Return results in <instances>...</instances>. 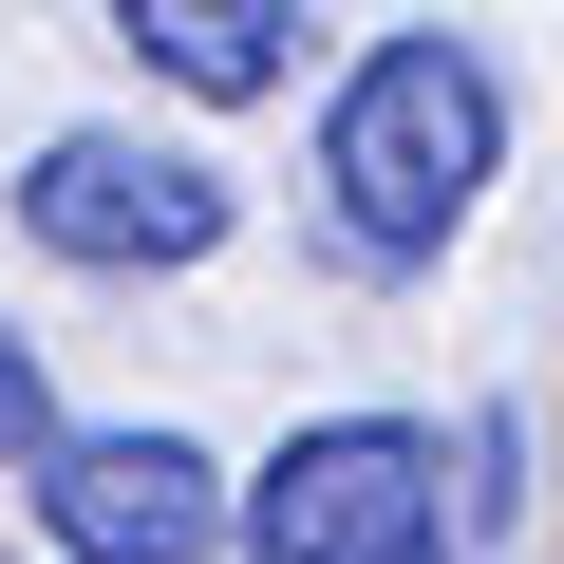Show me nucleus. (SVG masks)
Segmentation results:
<instances>
[{"label": "nucleus", "mask_w": 564, "mask_h": 564, "mask_svg": "<svg viewBox=\"0 0 564 564\" xmlns=\"http://www.w3.org/2000/svg\"><path fill=\"white\" fill-rule=\"evenodd\" d=\"M508 170V76L470 39H377L321 113V226L358 263H452V226Z\"/></svg>", "instance_id": "obj_1"}, {"label": "nucleus", "mask_w": 564, "mask_h": 564, "mask_svg": "<svg viewBox=\"0 0 564 564\" xmlns=\"http://www.w3.org/2000/svg\"><path fill=\"white\" fill-rule=\"evenodd\" d=\"M245 545L263 564H452V452L414 414H321L245 489Z\"/></svg>", "instance_id": "obj_2"}, {"label": "nucleus", "mask_w": 564, "mask_h": 564, "mask_svg": "<svg viewBox=\"0 0 564 564\" xmlns=\"http://www.w3.org/2000/svg\"><path fill=\"white\" fill-rule=\"evenodd\" d=\"M20 226L95 282H151V263H207L226 245V170L207 151H151V132H57L20 170Z\"/></svg>", "instance_id": "obj_3"}, {"label": "nucleus", "mask_w": 564, "mask_h": 564, "mask_svg": "<svg viewBox=\"0 0 564 564\" xmlns=\"http://www.w3.org/2000/svg\"><path fill=\"white\" fill-rule=\"evenodd\" d=\"M39 527H57V564H207L245 527V489L188 433H57L39 452Z\"/></svg>", "instance_id": "obj_4"}, {"label": "nucleus", "mask_w": 564, "mask_h": 564, "mask_svg": "<svg viewBox=\"0 0 564 564\" xmlns=\"http://www.w3.org/2000/svg\"><path fill=\"white\" fill-rule=\"evenodd\" d=\"M113 39H132L170 95L245 113V95H282V57H302V0H113Z\"/></svg>", "instance_id": "obj_5"}, {"label": "nucleus", "mask_w": 564, "mask_h": 564, "mask_svg": "<svg viewBox=\"0 0 564 564\" xmlns=\"http://www.w3.org/2000/svg\"><path fill=\"white\" fill-rule=\"evenodd\" d=\"M57 452V395H39V339H0V470Z\"/></svg>", "instance_id": "obj_6"}]
</instances>
